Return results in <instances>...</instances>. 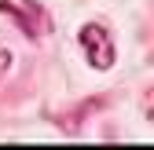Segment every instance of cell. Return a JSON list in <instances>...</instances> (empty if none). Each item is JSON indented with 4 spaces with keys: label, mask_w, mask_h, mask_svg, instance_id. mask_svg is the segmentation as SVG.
<instances>
[{
    "label": "cell",
    "mask_w": 154,
    "mask_h": 150,
    "mask_svg": "<svg viewBox=\"0 0 154 150\" xmlns=\"http://www.w3.org/2000/svg\"><path fill=\"white\" fill-rule=\"evenodd\" d=\"M77 40H81V51H85V59H88L92 70H110V66H114L118 51H114V40H110L106 26H99V22H85L81 33H77Z\"/></svg>",
    "instance_id": "cell-1"
},
{
    "label": "cell",
    "mask_w": 154,
    "mask_h": 150,
    "mask_svg": "<svg viewBox=\"0 0 154 150\" xmlns=\"http://www.w3.org/2000/svg\"><path fill=\"white\" fill-rule=\"evenodd\" d=\"M0 15L11 18L18 26V33L29 37V40H37V37L44 33V11L37 8L33 0H0Z\"/></svg>",
    "instance_id": "cell-2"
},
{
    "label": "cell",
    "mask_w": 154,
    "mask_h": 150,
    "mask_svg": "<svg viewBox=\"0 0 154 150\" xmlns=\"http://www.w3.org/2000/svg\"><path fill=\"white\" fill-rule=\"evenodd\" d=\"M11 66H15V55H11L8 48H0V77H8Z\"/></svg>",
    "instance_id": "cell-3"
}]
</instances>
